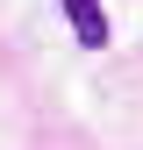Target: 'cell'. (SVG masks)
<instances>
[{
	"label": "cell",
	"instance_id": "6da1fadb",
	"mask_svg": "<svg viewBox=\"0 0 143 150\" xmlns=\"http://www.w3.org/2000/svg\"><path fill=\"white\" fill-rule=\"evenodd\" d=\"M57 7H64L72 36H79L86 50H107V43H115V29H107V7H100V0H57Z\"/></svg>",
	"mask_w": 143,
	"mask_h": 150
}]
</instances>
